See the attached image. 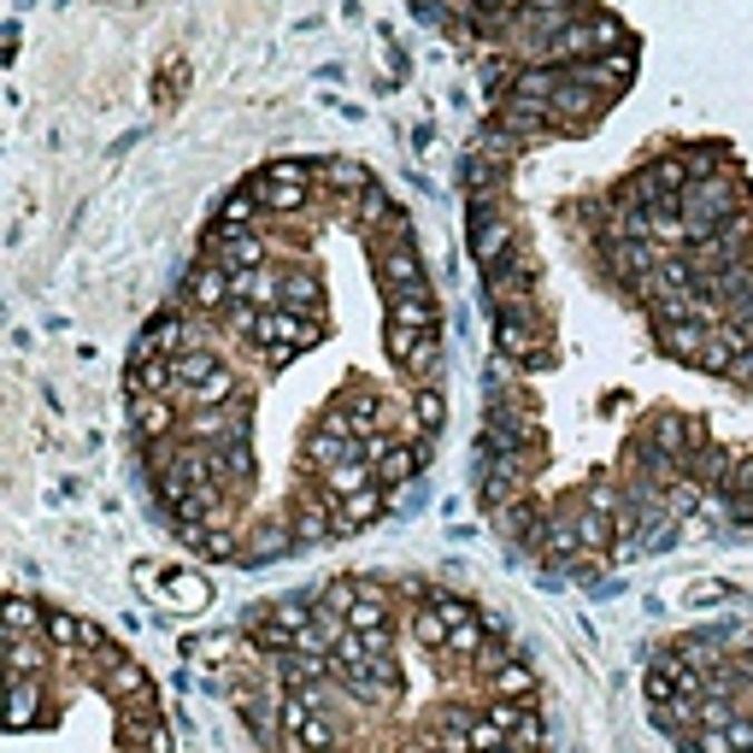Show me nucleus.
<instances>
[{"label":"nucleus","instance_id":"nucleus-4","mask_svg":"<svg viewBox=\"0 0 753 753\" xmlns=\"http://www.w3.org/2000/svg\"><path fill=\"white\" fill-rule=\"evenodd\" d=\"M136 589H148L154 600L177 606V613H206V606H213V583H206L195 565H154V571H136Z\"/></svg>","mask_w":753,"mask_h":753},{"label":"nucleus","instance_id":"nucleus-18","mask_svg":"<svg viewBox=\"0 0 753 753\" xmlns=\"http://www.w3.org/2000/svg\"><path fill=\"white\" fill-rule=\"evenodd\" d=\"M324 677H330L324 654H295V647H289V654L271 659V683H277L283 695H306V688H319Z\"/></svg>","mask_w":753,"mask_h":753},{"label":"nucleus","instance_id":"nucleus-47","mask_svg":"<svg viewBox=\"0 0 753 753\" xmlns=\"http://www.w3.org/2000/svg\"><path fill=\"white\" fill-rule=\"evenodd\" d=\"M430 742H436V753H471V724H448L442 718Z\"/></svg>","mask_w":753,"mask_h":753},{"label":"nucleus","instance_id":"nucleus-21","mask_svg":"<svg viewBox=\"0 0 753 753\" xmlns=\"http://www.w3.org/2000/svg\"><path fill=\"white\" fill-rule=\"evenodd\" d=\"M376 518H389V489H383V483H371V489H360V495L342 500V507H336V536L371 530Z\"/></svg>","mask_w":753,"mask_h":753},{"label":"nucleus","instance_id":"nucleus-9","mask_svg":"<svg viewBox=\"0 0 753 753\" xmlns=\"http://www.w3.org/2000/svg\"><path fill=\"white\" fill-rule=\"evenodd\" d=\"M565 77L583 82V89H595V95H624L636 82V53L630 48H613V53H595V59H577V66H565Z\"/></svg>","mask_w":753,"mask_h":753},{"label":"nucleus","instance_id":"nucleus-48","mask_svg":"<svg viewBox=\"0 0 753 753\" xmlns=\"http://www.w3.org/2000/svg\"><path fill=\"white\" fill-rule=\"evenodd\" d=\"M724 730H730V753H753V713H736Z\"/></svg>","mask_w":753,"mask_h":753},{"label":"nucleus","instance_id":"nucleus-12","mask_svg":"<svg viewBox=\"0 0 753 753\" xmlns=\"http://www.w3.org/2000/svg\"><path fill=\"white\" fill-rule=\"evenodd\" d=\"M336 507H342V500H330L324 489L301 495L295 507L283 512V518H289V530H295V548H319V541L336 536Z\"/></svg>","mask_w":753,"mask_h":753},{"label":"nucleus","instance_id":"nucleus-23","mask_svg":"<svg viewBox=\"0 0 753 753\" xmlns=\"http://www.w3.org/2000/svg\"><path fill=\"white\" fill-rule=\"evenodd\" d=\"M642 436H647L654 448H665V453H672L677 466L688 459V448H695V424H688V418H672V412H654V418L642 424Z\"/></svg>","mask_w":753,"mask_h":753},{"label":"nucleus","instance_id":"nucleus-24","mask_svg":"<svg viewBox=\"0 0 753 753\" xmlns=\"http://www.w3.org/2000/svg\"><path fill=\"white\" fill-rule=\"evenodd\" d=\"M706 336H713V324H659L654 330L659 353H672V360H683V365H695L706 353Z\"/></svg>","mask_w":753,"mask_h":753},{"label":"nucleus","instance_id":"nucleus-16","mask_svg":"<svg viewBox=\"0 0 753 753\" xmlns=\"http://www.w3.org/2000/svg\"><path fill=\"white\" fill-rule=\"evenodd\" d=\"M606 107H613V95H595V89H583V82H571V77H565V89L554 95L559 130H595Z\"/></svg>","mask_w":753,"mask_h":753},{"label":"nucleus","instance_id":"nucleus-34","mask_svg":"<svg viewBox=\"0 0 753 753\" xmlns=\"http://www.w3.org/2000/svg\"><path fill=\"white\" fill-rule=\"evenodd\" d=\"M412 424L424 430V436H436V430L448 424V394L436 389V383H418L412 389Z\"/></svg>","mask_w":753,"mask_h":753},{"label":"nucleus","instance_id":"nucleus-36","mask_svg":"<svg viewBox=\"0 0 753 753\" xmlns=\"http://www.w3.org/2000/svg\"><path fill=\"white\" fill-rule=\"evenodd\" d=\"M41 636H48L59 654H71V647L89 642V624H82L77 613H59V606H48V624H41Z\"/></svg>","mask_w":753,"mask_h":753},{"label":"nucleus","instance_id":"nucleus-49","mask_svg":"<svg viewBox=\"0 0 753 753\" xmlns=\"http://www.w3.org/2000/svg\"><path fill=\"white\" fill-rule=\"evenodd\" d=\"M141 742H148V753H172V730H165V724L154 718L148 730H141Z\"/></svg>","mask_w":753,"mask_h":753},{"label":"nucleus","instance_id":"nucleus-10","mask_svg":"<svg viewBox=\"0 0 753 753\" xmlns=\"http://www.w3.org/2000/svg\"><path fill=\"white\" fill-rule=\"evenodd\" d=\"M201 260L224 265L229 277H242V271H265V236H260V229H229V224H218L213 236H206V254H201Z\"/></svg>","mask_w":753,"mask_h":753},{"label":"nucleus","instance_id":"nucleus-27","mask_svg":"<svg viewBox=\"0 0 753 753\" xmlns=\"http://www.w3.org/2000/svg\"><path fill=\"white\" fill-rule=\"evenodd\" d=\"M565 518H571V530H577V548L583 554H606V548H613V518H606V512H595V507H583V500H577V507L571 512H565Z\"/></svg>","mask_w":753,"mask_h":753},{"label":"nucleus","instance_id":"nucleus-43","mask_svg":"<svg viewBox=\"0 0 753 753\" xmlns=\"http://www.w3.org/2000/svg\"><path fill=\"white\" fill-rule=\"evenodd\" d=\"M348 630H365V636H389V600L383 595H365L360 606L348 613Z\"/></svg>","mask_w":753,"mask_h":753},{"label":"nucleus","instance_id":"nucleus-33","mask_svg":"<svg viewBox=\"0 0 753 753\" xmlns=\"http://www.w3.org/2000/svg\"><path fill=\"white\" fill-rule=\"evenodd\" d=\"M489 688L500 701H530L536 695V672L525 659H507V665H495V672H489Z\"/></svg>","mask_w":753,"mask_h":753},{"label":"nucleus","instance_id":"nucleus-29","mask_svg":"<svg viewBox=\"0 0 753 753\" xmlns=\"http://www.w3.org/2000/svg\"><path fill=\"white\" fill-rule=\"evenodd\" d=\"M177 394H188V389H201V383H213V376L224 371V353L218 348H195V353H177Z\"/></svg>","mask_w":753,"mask_h":753},{"label":"nucleus","instance_id":"nucleus-32","mask_svg":"<svg viewBox=\"0 0 753 753\" xmlns=\"http://www.w3.org/2000/svg\"><path fill=\"white\" fill-rule=\"evenodd\" d=\"M389 324L418 330V336H436V301H430V295H401V301H389Z\"/></svg>","mask_w":753,"mask_h":753},{"label":"nucleus","instance_id":"nucleus-40","mask_svg":"<svg viewBox=\"0 0 753 753\" xmlns=\"http://www.w3.org/2000/svg\"><path fill=\"white\" fill-rule=\"evenodd\" d=\"M742 353H736V342L724 336V330L713 324V336H706V353L695 360V371H706V376H730V365H736Z\"/></svg>","mask_w":753,"mask_h":753},{"label":"nucleus","instance_id":"nucleus-22","mask_svg":"<svg viewBox=\"0 0 753 753\" xmlns=\"http://www.w3.org/2000/svg\"><path fill=\"white\" fill-rule=\"evenodd\" d=\"M306 459H312V466H324V471H336V466H348V459H365V442H353V436H336L330 424H319V430H306Z\"/></svg>","mask_w":753,"mask_h":753},{"label":"nucleus","instance_id":"nucleus-15","mask_svg":"<svg viewBox=\"0 0 753 753\" xmlns=\"http://www.w3.org/2000/svg\"><path fill=\"white\" fill-rule=\"evenodd\" d=\"M665 260V247L659 242H642V236H606V271L630 289V283H642L647 271H654Z\"/></svg>","mask_w":753,"mask_h":753},{"label":"nucleus","instance_id":"nucleus-39","mask_svg":"<svg viewBox=\"0 0 753 753\" xmlns=\"http://www.w3.org/2000/svg\"><path fill=\"white\" fill-rule=\"evenodd\" d=\"M265 213V206H260V195H254V188H236V195H224V206H218V224H229V229H254V218Z\"/></svg>","mask_w":753,"mask_h":753},{"label":"nucleus","instance_id":"nucleus-13","mask_svg":"<svg viewBox=\"0 0 753 753\" xmlns=\"http://www.w3.org/2000/svg\"><path fill=\"white\" fill-rule=\"evenodd\" d=\"M183 301H188V312H229L236 306V277H229L224 265L201 260L195 271H188V283H183Z\"/></svg>","mask_w":753,"mask_h":753},{"label":"nucleus","instance_id":"nucleus-50","mask_svg":"<svg viewBox=\"0 0 753 753\" xmlns=\"http://www.w3.org/2000/svg\"><path fill=\"white\" fill-rule=\"evenodd\" d=\"M695 507H701V483H683L672 495V512H695Z\"/></svg>","mask_w":753,"mask_h":753},{"label":"nucleus","instance_id":"nucleus-2","mask_svg":"<svg viewBox=\"0 0 753 753\" xmlns=\"http://www.w3.org/2000/svg\"><path fill=\"white\" fill-rule=\"evenodd\" d=\"M376 283H383V301L430 295V271H424V254L412 247V236H383L376 242Z\"/></svg>","mask_w":753,"mask_h":753},{"label":"nucleus","instance_id":"nucleus-14","mask_svg":"<svg viewBox=\"0 0 753 753\" xmlns=\"http://www.w3.org/2000/svg\"><path fill=\"white\" fill-rule=\"evenodd\" d=\"M130 424H136V442H165V436H183V418H177V394H130Z\"/></svg>","mask_w":753,"mask_h":753},{"label":"nucleus","instance_id":"nucleus-25","mask_svg":"<svg viewBox=\"0 0 753 753\" xmlns=\"http://www.w3.org/2000/svg\"><path fill=\"white\" fill-rule=\"evenodd\" d=\"M495 518H500V536L518 541V548H530V554H536L541 530H548V518H541V507H530V500H512V507L495 512Z\"/></svg>","mask_w":753,"mask_h":753},{"label":"nucleus","instance_id":"nucleus-6","mask_svg":"<svg viewBox=\"0 0 753 753\" xmlns=\"http://www.w3.org/2000/svg\"><path fill=\"white\" fill-rule=\"evenodd\" d=\"M277 706H283V736L295 742V753H336L348 742V730L319 706H306L301 695H283Z\"/></svg>","mask_w":753,"mask_h":753},{"label":"nucleus","instance_id":"nucleus-35","mask_svg":"<svg viewBox=\"0 0 753 753\" xmlns=\"http://www.w3.org/2000/svg\"><path fill=\"white\" fill-rule=\"evenodd\" d=\"M283 306L289 312H306V319H319V306H324V289L312 271H295V277H283Z\"/></svg>","mask_w":753,"mask_h":753},{"label":"nucleus","instance_id":"nucleus-42","mask_svg":"<svg viewBox=\"0 0 753 753\" xmlns=\"http://www.w3.org/2000/svg\"><path fill=\"white\" fill-rule=\"evenodd\" d=\"M412 642H418V647H436V654H448V618L436 613V606H418V613H412Z\"/></svg>","mask_w":753,"mask_h":753},{"label":"nucleus","instance_id":"nucleus-37","mask_svg":"<svg viewBox=\"0 0 753 753\" xmlns=\"http://www.w3.org/2000/svg\"><path fill=\"white\" fill-rule=\"evenodd\" d=\"M360 600H365V583H360V577H330L324 589H319V613H336V618H348Z\"/></svg>","mask_w":753,"mask_h":753},{"label":"nucleus","instance_id":"nucleus-7","mask_svg":"<svg viewBox=\"0 0 753 753\" xmlns=\"http://www.w3.org/2000/svg\"><path fill=\"white\" fill-rule=\"evenodd\" d=\"M324 424L336 430V436H353V442H383V436H389V424H383V401H376L371 389H348V394H336V401H330V412H324Z\"/></svg>","mask_w":753,"mask_h":753},{"label":"nucleus","instance_id":"nucleus-41","mask_svg":"<svg viewBox=\"0 0 753 753\" xmlns=\"http://www.w3.org/2000/svg\"><path fill=\"white\" fill-rule=\"evenodd\" d=\"M41 624H48V606H36L30 595H12L7 600V630L12 636H41Z\"/></svg>","mask_w":753,"mask_h":753},{"label":"nucleus","instance_id":"nucleus-30","mask_svg":"<svg viewBox=\"0 0 753 753\" xmlns=\"http://www.w3.org/2000/svg\"><path fill=\"white\" fill-rule=\"evenodd\" d=\"M236 301L260 306V312H277L283 306V277H277V271H242V277H236Z\"/></svg>","mask_w":753,"mask_h":753},{"label":"nucleus","instance_id":"nucleus-20","mask_svg":"<svg viewBox=\"0 0 753 753\" xmlns=\"http://www.w3.org/2000/svg\"><path fill=\"white\" fill-rule=\"evenodd\" d=\"M518 254V224L512 218H495V224H483V229H471V260H477V271H500Z\"/></svg>","mask_w":753,"mask_h":753},{"label":"nucleus","instance_id":"nucleus-19","mask_svg":"<svg viewBox=\"0 0 753 753\" xmlns=\"http://www.w3.org/2000/svg\"><path fill=\"white\" fill-rule=\"evenodd\" d=\"M295 548V530H289V518H254V530H247V548H242V565L247 571H260V565L283 559Z\"/></svg>","mask_w":753,"mask_h":753},{"label":"nucleus","instance_id":"nucleus-26","mask_svg":"<svg viewBox=\"0 0 753 753\" xmlns=\"http://www.w3.org/2000/svg\"><path fill=\"white\" fill-rule=\"evenodd\" d=\"M683 165H688V177L706 183V177H742V165L730 148H718V141H695V148H683Z\"/></svg>","mask_w":753,"mask_h":753},{"label":"nucleus","instance_id":"nucleus-45","mask_svg":"<svg viewBox=\"0 0 753 753\" xmlns=\"http://www.w3.org/2000/svg\"><path fill=\"white\" fill-rule=\"evenodd\" d=\"M483 647H489V630H483V613H477L471 624H453V630H448V654L459 659V654H483Z\"/></svg>","mask_w":753,"mask_h":753},{"label":"nucleus","instance_id":"nucleus-11","mask_svg":"<svg viewBox=\"0 0 753 753\" xmlns=\"http://www.w3.org/2000/svg\"><path fill=\"white\" fill-rule=\"evenodd\" d=\"M495 124L507 130L512 141H541V136H554L559 130V113H554V100H525V95H507L495 107Z\"/></svg>","mask_w":753,"mask_h":753},{"label":"nucleus","instance_id":"nucleus-1","mask_svg":"<svg viewBox=\"0 0 753 753\" xmlns=\"http://www.w3.org/2000/svg\"><path fill=\"white\" fill-rule=\"evenodd\" d=\"M747 206V183L742 177H706V183H688L683 188V201H677V213L688 224V242L695 236H713V229H724L730 218H736Z\"/></svg>","mask_w":753,"mask_h":753},{"label":"nucleus","instance_id":"nucleus-31","mask_svg":"<svg viewBox=\"0 0 753 753\" xmlns=\"http://www.w3.org/2000/svg\"><path fill=\"white\" fill-rule=\"evenodd\" d=\"M376 483V466L371 459H348V466H336V471H324V495L330 500H348V495H360V489H371Z\"/></svg>","mask_w":753,"mask_h":753},{"label":"nucleus","instance_id":"nucleus-17","mask_svg":"<svg viewBox=\"0 0 753 753\" xmlns=\"http://www.w3.org/2000/svg\"><path fill=\"white\" fill-rule=\"evenodd\" d=\"M424 453H430V448H418V442H394V436H389L383 453L371 459V466H376V483H383L389 495H394V489H407V483H418V471H424Z\"/></svg>","mask_w":753,"mask_h":753},{"label":"nucleus","instance_id":"nucleus-44","mask_svg":"<svg viewBox=\"0 0 753 753\" xmlns=\"http://www.w3.org/2000/svg\"><path fill=\"white\" fill-rule=\"evenodd\" d=\"M48 647H53L48 636H12V677H36Z\"/></svg>","mask_w":753,"mask_h":753},{"label":"nucleus","instance_id":"nucleus-8","mask_svg":"<svg viewBox=\"0 0 753 753\" xmlns=\"http://www.w3.org/2000/svg\"><path fill=\"white\" fill-rule=\"evenodd\" d=\"M95 665H89V672H95V683L100 688H107V695L124 706V701H148L154 695V683H148V672H141V659H130V654H118V647L107 642V647H95Z\"/></svg>","mask_w":753,"mask_h":753},{"label":"nucleus","instance_id":"nucleus-46","mask_svg":"<svg viewBox=\"0 0 753 753\" xmlns=\"http://www.w3.org/2000/svg\"><path fill=\"white\" fill-rule=\"evenodd\" d=\"M418 342H424V336H418V330H401V324H389V330H383V348H389V360H394V365H401V371L412 365V353H418Z\"/></svg>","mask_w":753,"mask_h":753},{"label":"nucleus","instance_id":"nucleus-5","mask_svg":"<svg viewBox=\"0 0 753 753\" xmlns=\"http://www.w3.org/2000/svg\"><path fill=\"white\" fill-rule=\"evenodd\" d=\"M312 342H319V319H306V312H289V306L260 312V324H254V348L265 353L271 365L295 360V353L312 348Z\"/></svg>","mask_w":753,"mask_h":753},{"label":"nucleus","instance_id":"nucleus-3","mask_svg":"<svg viewBox=\"0 0 753 753\" xmlns=\"http://www.w3.org/2000/svg\"><path fill=\"white\" fill-rule=\"evenodd\" d=\"M254 430V394H236L224 407H206V412H188L183 418V436L195 448H229V442H247Z\"/></svg>","mask_w":753,"mask_h":753},{"label":"nucleus","instance_id":"nucleus-28","mask_svg":"<svg viewBox=\"0 0 753 753\" xmlns=\"http://www.w3.org/2000/svg\"><path fill=\"white\" fill-rule=\"evenodd\" d=\"M124 383H130V394H177V365L172 360H130Z\"/></svg>","mask_w":753,"mask_h":753},{"label":"nucleus","instance_id":"nucleus-38","mask_svg":"<svg viewBox=\"0 0 753 753\" xmlns=\"http://www.w3.org/2000/svg\"><path fill=\"white\" fill-rule=\"evenodd\" d=\"M41 718V677H12V713L7 724L12 730H30Z\"/></svg>","mask_w":753,"mask_h":753}]
</instances>
